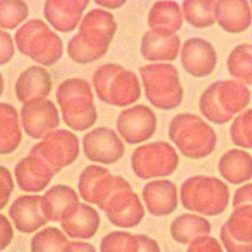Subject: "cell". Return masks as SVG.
<instances>
[{
  "label": "cell",
  "instance_id": "ab89813d",
  "mask_svg": "<svg viewBox=\"0 0 252 252\" xmlns=\"http://www.w3.org/2000/svg\"><path fill=\"white\" fill-rule=\"evenodd\" d=\"M65 252H96V250L93 245L87 242L69 241Z\"/></svg>",
  "mask_w": 252,
  "mask_h": 252
},
{
  "label": "cell",
  "instance_id": "d6a6232c",
  "mask_svg": "<svg viewBox=\"0 0 252 252\" xmlns=\"http://www.w3.org/2000/svg\"><path fill=\"white\" fill-rule=\"evenodd\" d=\"M28 13L24 2H0V27L14 29L26 19Z\"/></svg>",
  "mask_w": 252,
  "mask_h": 252
},
{
  "label": "cell",
  "instance_id": "277c9868",
  "mask_svg": "<svg viewBox=\"0 0 252 252\" xmlns=\"http://www.w3.org/2000/svg\"><path fill=\"white\" fill-rule=\"evenodd\" d=\"M146 96L156 107L170 110L177 107L183 99L177 69L167 63L148 64L140 68Z\"/></svg>",
  "mask_w": 252,
  "mask_h": 252
},
{
  "label": "cell",
  "instance_id": "83f0119b",
  "mask_svg": "<svg viewBox=\"0 0 252 252\" xmlns=\"http://www.w3.org/2000/svg\"><path fill=\"white\" fill-rule=\"evenodd\" d=\"M18 113L10 104L0 103V154L13 152L21 141Z\"/></svg>",
  "mask_w": 252,
  "mask_h": 252
},
{
  "label": "cell",
  "instance_id": "2e32d148",
  "mask_svg": "<svg viewBox=\"0 0 252 252\" xmlns=\"http://www.w3.org/2000/svg\"><path fill=\"white\" fill-rule=\"evenodd\" d=\"M117 176L101 166H89L81 174L79 191L83 199L100 207L111 193Z\"/></svg>",
  "mask_w": 252,
  "mask_h": 252
},
{
  "label": "cell",
  "instance_id": "603a6c76",
  "mask_svg": "<svg viewBox=\"0 0 252 252\" xmlns=\"http://www.w3.org/2000/svg\"><path fill=\"white\" fill-rule=\"evenodd\" d=\"M218 168L229 183H243L252 178V157L243 150H228L220 157Z\"/></svg>",
  "mask_w": 252,
  "mask_h": 252
},
{
  "label": "cell",
  "instance_id": "f35d334b",
  "mask_svg": "<svg viewBox=\"0 0 252 252\" xmlns=\"http://www.w3.org/2000/svg\"><path fill=\"white\" fill-rule=\"evenodd\" d=\"M14 235L13 227L8 219L0 214V251L5 249L12 241Z\"/></svg>",
  "mask_w": 252,
  "mask_h": 252
},
{
  "label": "cell",
  "instance_id": "7402d4cb",
  "mask_svg": "<svg viewBox=\"0 0 252 252\" xmlns=\"http://www.w3.org/2000/svg\"><path fill=\"white\" fill-rule=\"evenodd\" d=\"M148 23L152 31L157 33L175 34L183 23V14L179 4L173 1L156 2L149 12Z\"/></svg>",
  "mask_w": 252,
  "mask_h": 252
},
{
  "label": "cell",
  "instance_id": "9c48e42d",
  "mask_svg": "<svg viewBox=\"0 0 252 252\" xmlns=\"http://www.w3.org/2000/svg\"><path fill=\"white\" fill-rule=\"evenodd\" d=\"M109 221L119 227H133L145 215L144 207L129 183L117 176L115 185L104 203L99 207Z\"/></svg>",
  "mask_w": 252,
  "mask_h": 252
},
{
  "label": "cell",
  "instance_id": "4dcf8cb0",
  "mask_svg": "<svg viewBox=\"0 0 252 252\" xmlns=\"http://www.w3.org/2000/svg\"><path fill=\"white\" fill-rule=\"evenodd\" d=\"M69 241L57 227L49 226L38 231L31 241V252H65Z\"/></svg>",
  "mask_w": 252,
  "mask_h": 252
},
{
  "label": "cell",
  "instance_id": "4fadbf2b",
  "mask_svg": "<svg viewBox=\"0 0 252 252\" xmlns=\"http://www.w3.org/2000/svg\"><path fill=\"white\" fill-rule=\"evenodd\" d=\"M83 142L85 155L94 161L112 163L124 154L122 142L110 128H96L85 135Z\"/></svg>",
  "mask_w": 252,
  "mask_h": 252
},
{
  "label": "cell",
  "instance_id": "d6986e66",
  "mask_svg": "<svg viewBox=\"0 0 252 252\" xmlns=\"http://www.w3.org/2000/svg\"><path fill=\"white\" fill-rule=\"evenodd\" d=\"M99 226V216L95 209L87 204H78L61 221V227L68 236L88 239Z\"/></svg>",
  "mask_w": 252,
  "mask_h": 252
},
{
  "label": "cell",
  "instance_id": "7c38bea8",
  "mask_svg": "<svg viewBox=\"0 0 252 252\" xmlns=\"http://www.w3.org/2000/svg\"><path fill=\"white\" fill-rule=\"evenodd\" d=\"M180 60L188 74L204 78L214 72L218 56L211 42L200 37H191L185 40L181 47Z\"/></svg>",
  "mask_w": 252,
  "mask_h": 252
},
{
  "label": "cell",
  "instance_id": "5b68a950",
  "mask_svg": "<svg viewBox=\"0 0 252 252\" xmlns=\"http://www.w3.org/2000/svg\"><path fill=\"white\" fill-rule=\"evenodd\" d=\"M57 100L69 127L81 131L94 123L96 113L87 81L72 79L63 82L57 90Z\"/></svg>",
  "mask_w": 252,
  "mask_h": 252
},
{
  "label": "cell",
  "instance_id": "4316f807",
  "mask_svg": "<svg viewBox=\"0 0 252 252\" xmlns=\"http://www.w3.org/2000/svg\"><path fill=\"white\" fill-rule=\"evenodd\" d=\"M69 2H66V7H62V2H46L44 15L51 25L58 31L63 32H70L76 27L82 11L85 10L88 2H74L72 7H67Z\"/></svg>",
  "mask_w": 252,
  "mask_h": 252
},
{
  "label": "cell",
  "instance_id": "e575fe53",
  "mask_svg": "<svg viewBox=\"0 0 252 252\" xmlns=\"http://www.w3.org/2000/svg\"><path fill=\"white\" fill-rule=\"evenodd\" d=\"M187 252H223L218 240L210 235L200 237L190 243Z\"/></svg>",
  "mask_w": 252,
  "mask_h": 252
},
{
  "label": "cell",
  "instance_id": "8992f818",
  "mask_svg": "<svg viewBox=\"0 0 252 252\" xmlns=\"http://www.w3.org/2000/svg\"><path fill=\"white\" fill-rule=\"evenodd\" d=\"M94 84L97 95L105 103L124 106L140 97L141 90L137 76L118 65H103L97 69Z\"/></svg>",
  "mask_w": 252,
  "mask_h": 252
},
{
  "label": "cell",
  "instance_id": "484cf974",
  "mask_svg": "<svg viewBox=\"0 0 252 252\" xmlns=\"http://www.w3.org/2000/svg\"><path fill=\"white\" fill-rule=\"evenodd\" d=\"M16 179L20 188L27 192L43 190L55 174L47 165H35L30 157L19 161L15 169Z\"/></svg>",
  "mask_w": 252,
  "mask_h": 252
},
{
  "label": "cell",
  "instance_id": "30bf717a",
  "mask_svg": "<svg viewBox=\"0 0 252 252\" xmlns=\"http://www.w3.org/2000/svg\"><path fill=\"white\" fill-rule=\"evenodd\" d=\"M220 235L227 252H252V205L233 208Z\"/></svg>",
  "mask_w": 252,
  "mask_h": 252
},
{
  "label": "cell",
  "instance_id": "836d02e7",
  "mask_svg": "<svg viewBox=\"0 0 252 252\" xmlns=\"http://www.w3.org/2000/svg\"><path fill=\"white\" fill-rule=\"evenodd\" d=\"M121 252H160V249L157 241L150 236L127 232Z\"/></svg>",
  "mask_w": 252,
  "mask_h": 252
},
{
  "label": "cell",
  "instance_id": "d590c367",
  "mask_svg": "<svg viewBox=\"0 0 252 252\" xmlns=\"http://www.w3.org/2000/svg\"><path fill=\"white\" fill-rule=\"evenodd\" d=\"M14 189V183L10 171L0 166V210L8 203Z\"/></svg>",
  "mask_w": 252,
  "mask_h": 252
},
{
  "label": "cell",
  "instance_id": "6da1fadb",
  "mask_svg": "<svg viewBox=\"0 0 252 252\" xmlns=\"http://www.w3.org/2000/svg\"><path fill=\"white\" fill-rule=\"evenodd\" d=\"M250 101V91L241 82L217 81L201 94L199 108L209 121L225 124L236 113L241 112Z\"/></svg>",
  "mask_w": 252,
  "mask_h": 252
},
{
  "label": "cell",
  "instance_id": "44dd1931",
  "mask_svg": "<svg viewBox=\"0 0 252 252\" xmlns=\"http://www.w3.org/2000/svg\"><path fill=\"white\" fill-rule=\"evenodd\" d=\"M180 48L177 34L163 35L153 31L147 32L141 42V53L149 61H173Z\"/></svg>",
  "mask_w": 252,
  "mask_h": 252
},
{
  "label": "cell",
  "instance_id": "ffe728a7",
  "mask_svg": "<svg viewBox=\"0 0 252 252\" xmlns=\"http://www.w3.org/2000/svg\"><path fill=\"white\" fill-rule=\"evenodd\" d=\"M78 204L76 192L66 185H55L42 196V211L48 221H62Z\"/></svg>",
  "mask_w": 252,
  "mask_h": 252
},
{
  "label": "cell",
  "instance_id": "b9f144b4",
  "mask_svg": "<svg viewBox=\"0 0 252 252\" xmlns=\"http://www.w3.org/2000/svg\"><path fill=\"white\" fill-rule=\"evenodd\" d=\"M251 5H252V1H251Z\"/></svg>",
  "mask_w": 252,
  "mask_h": 252
},
{
  "label": "cell",
  "instance_id": "ac0fdd59",
  "mask_svg": "<svg viewBox=\"0 0 252 252\" xmlns=\"http://www.w3.org/2000/svg\"><path fill=\"white\" fill-rule=\"evenodd\" d=\"M216 20L227 32L246 31L252 23V11L245 0L216 1Z\"/></svg>",
  "mask_w": 252,
  "mask_h": 252
},
{
  "label": "cell",
  "instance_id": "ba28073f",
  "mask_svg": "<svg viewBox=\"0 0 252 252\" xmlns=\"http://www.w3.org/2000/svg\"><path fill=\"white\" fill-rule=\"evenodd\" d=\"M178 163L179 158L175 149L163 141L143 145L132 155L133 170L142 179L170 175Z\"/></svg>",
  "mask_w": 252,
  "mask_h": 252
},
{
  "label": "cell",
  "instance_id": "f1b7e54d",
  "mask_svg": "<svg viewBox=\"0 0 252 252\" xmlns=\"http://www.w3.org/2000/svg\"><path fill=\"white\" fill-rule=\"evenodd\" d=\"M182 14L186 22L194 28L204 29L212 26L216 20V1L187 0L182 2Z\"/></svg>",
  "mask_w": 252,
  "mask_h": 252
},
{
  "label": "cell",
  "instance_id": "3957f363",
  "mask_svg": "<svg viewBox=\"0 0 252 252\" xmlns=\"http://www.w3.org/2000/svg\"><path fill=\"white\" fill-rule=\"evenodd\" d=\"M180 200L186 210L213 217L226 209L229 190L227 185L217 177L195 175L182 183Z\"/></svg>",
  "mask_w": 252,
  "mask_h": 252
},
{
  "label": "cell",
  "instance_id": "74e56055",
  "mask_svg": "<svg viewBox=\"0 0 252 252\" xmlns=\"http://www.w3.org/2000/svg\"><path fill=\"white\" fill-rule=\"evenodd\" d=\"M242 205H252V183H247L239 187L234 193L232 208Z\"/></svg>",
  "mask_w": 252,
  "mask_h": 252
},
{
  "label": "cell",
  "instance_id": "5bb4252c",
  "mask_svg": "<svg viewBox=\"0 0 252 252\" xmlns=\"http://www.w3.org/2000/svg\"><path fill=\"white\" fill-rule=\"evenodd\" d=\"M26 132L32 138H41L52 128L57 127L59 120L57 109L48 99L36 98L25 103L21 112Z\"/></svg>",
  "mask_w": 252,
  "mask_h": 252
},
{
  "label": "cell",
  "instance_id": "8d00e7d4",
  "mask_svg": "<svg viewBox=\"0 0 252 252\" xmlns=\"http://www.w3.org/2000/svg\"><path fill=\"white\" fill-rule=\"evenodd\" d=\"M14 54L11 36L8 32L0 31V65L8 62Z\"/></svg>",
  "mask_w": 252,
  "mask_h": 252
},
{
  "label": "cell",
  "instance_id": "e0dca14e",
  "mask_svg": "<svg viewBox=\"0 0 252 252\" xmlns=\"http://www.w3.org/2000/svg\"><path fill=\"white\" fill-rule=\"evenodd\" d=\"M143 199L152 215L168 216L177 208V188L170 180H154L144 186Z\"/></svg>",
  "mask_w": 252,
  "mask_h": 252
},
{
  "label": "cell",
  "instance_id": "9a60e30c",
  "mask_svg": "<svg viewBox=\"0 0 252 252\" xmlns=\"http://www.w3.org/2000/svg\"><path fill=\"white\" fill-rule=\"evenodd\" d=\"M9 216L15 227L23 233H32L48 220L42 211V196H21L9 209Z\"/></svg>",
  "mask_w": 252,
  "mask_h": 252
},
{
  "label": "cell",
  "instance_id": "f546056e",
  "mask_svg": "<svg viewBox=\"0 0 252 252\" xmlns=\"http://www.w3.org/2000/svg\"><path fill=\"white\" fill-rule=\"evenodd\" d=\"M228 73L241 83L252 84V44L241 43L235 46L226 59Z\"/></svg>",
  "mask_w": 252,
  "mask_h": 252
},
{
  "label": "cell",
  "instance_id": "cb8c5ba5",
  "mask_svg": "<svg viewBox=\"0 0 252 252\" xmlns=\"http://www.w3.org/2000/svg\"><path fill=\"white\" fill-rule=\"evenodd\" d=\"M50 87L51 81L46 70L32 66L19 77L16 84V93L20 100L28 102L48 95Z\"/></svg>",
  "mask_w": 252,
  "mask_h": 252
},
{
  "label": "cell",
  "instance_id": "52a82bcc",
  "mask_svg": "<svg viewBox=\"0 0 252 252\" xmlns=\"http://www.w3.org/2000/svg\"><path fill=\"white\" fill-rule=\"evenodd\" d=\"M19 50L43 65L54 64L62 55L60 37L40 20H32L16 32Z\"/></svg>",
  "mask_w": 252,
  "mask_h": 252
},
{
  "label": "cell",
  "instance_id": "8fae6325",
  "mask_svg": "<svg viewBox=\"0 0 252 252\" xmlns=\"http://www.w3.org/2000/svg\"><path fill=\"white\" fill-rule=\"evenodd\" d=\"M117 129L129 144L147 141L157 129L156 114L146 105H135L120 113Z\"/></svg>",
  "mask_w": 252,
  "mask_h": 252
},
{
  "label": "cell",
  "instance_id": "1f68e13d",
  "mask_svg": "<svg viewBox=\"0 0 252 252\" xmlns=\"http://www.w3.org/2000/svg\"><path fill=\"white\" fill-rule=\"evenodd\" d=\"M232 143L244 149H252V108L234 118L229 129Z\"/></svg>",
  "mask_w": 252,
  "mask_h": 252
},
{
  "label": "cell",
  "instance_id": "60d3db41",
  "mask_svg": "<svg viewBox=\"0 0 252 252\" xmlns=\"http://www.w3.org/2000/svg\"><path fill=\"white\" fill-rule=\"evenodd\" d=\"M96 4L103 6V7H111V8H116L120 5H122L124 2H101V1H95Z\"/></svg>",
  "mask_w": 252,
  "mask_h": 252
},
{
  "label": "cell",
  "instance_id": "d4e9b609",
  "mask_svg": "<svg viewBox=\"0 0 252 252\" xmlns=\"http://www.w3.org/2000/svg\"><path fill=\"white\" fill-rule=\"evenodd\" d=\"M211 223L205 218L195 214H183L174 219L170 225L172 238L181 244H190L194 240L209 235Z\"/></svg>",
  "mask_w": 252,
  "mask_h": 252
},
{
  "label": "cell",
  "instance_id": "7a4b0ae2",
  "mask_svg": "<svg viewBox=\"0 0 252 252\" xmlns=\"http://www.w3.org/2000/svg\"><path fill=\"white\" fill-rule=\"evenodd\" d=\"M168 136L180 153L192 159L208 157L217 145V134L213 127L192 113L174 116L169 123Z\"/></svg>",
  "mask_w": 252,
  "mask_h": 252
}]
</instances>
